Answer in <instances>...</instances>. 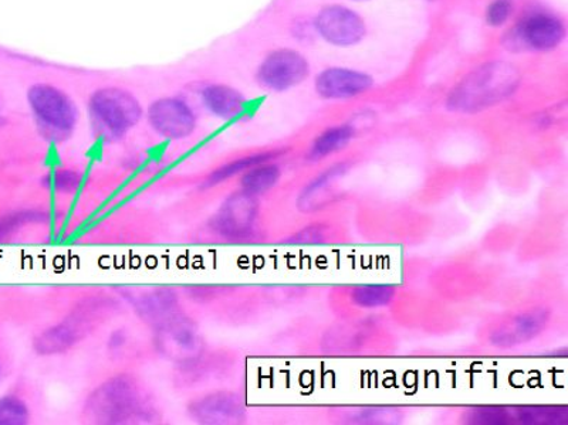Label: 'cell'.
I'll return each instance as SVG.
<instances>
[{"label": "cell", "instance_id": "obj_11", "mask_svg": "<svg viewBox=\"0 0 568 425\" xmlns=\"http://www.w3.org/2000/svg\"><path fill=\"white\" fill-rule=\"evenodd\" d=\"M259 216L258 198L239 190L222 203L212 218V230L225 240L245 241L254 237Z\"/></svg>", "mask_w": 568, "mask_h": 425}, {"label": "cell", "instance_id": "obj_12", "mask_svg": "<svg viewBox=\"0 0 568 425\" xmlns=\"http://www.w3.org/2000/svg\"><path fill=\"white\" fill-rule=\"evenodd\" d=\"M147 121L158 137L168 141H183L195 133L197 112L181 97H162L152 101L147 110Z\"/></svg>", "mask_w": 568, "mask_h": 425}, {"label": "cell", "instance_id": "obj_24", "mask_svg": "<svg viewBox=\"0 0 568 425\" xmlns=\"http://www.w3.org/2000/svg\"><path fill=\"white\" fill-rule=\"evenodd\" d=\"M515 12V0H491L483 16H485L486 26L497 30L509 25Z\"/></svg>", "mask_w": 568, "mask_h": 425}, {"label": "cell", "instance_id": "obj_16", "mask_svg": "<svg viewBox=\"0 0 568 425\" xmlns=\"http://www.w3.org/2000/svg\"><path fill=\"white\" fill-rule=\"evenodd\" d=\"M205 110L215 118L231 121L245 114L246 98L237 88L213 83L199 92Z\"/></svg>", "mask_w": 568, "mask_h": 425}, {"label": "cell", "instance_id": "obj_25", "mask_svg": "<svg viewBox=\"0 0 568 425\" xmlns=\"http://www.w3.org/2000/svg\"><path fill=\"white\" fill-rule=\"evenodd\" d=\"M465 422L473 424H505L514 423V409L506 408H477L469 411Z\"/></svg>", "mask_w": 568, "mask_h": 425}, {"label": "cell", "instance_id": "obj_7", "mask_svg": "<svg viewBox=\"0 0 568 425\" xmlns=\"http://www.w3.org/2000/svg\"><path fill=\"white\" fill-rule=\"evenodd\" d=\"M104 312L106 307H99L96 302L84 303L73 314L36 336V352L41 357H58L70 352L88 338V335L99 325Z\"/></svg>", "mask_w": 568, "mask_h": 425}, {"label": "cell", "instance_id": "obj_17", "mask_svg": "<svg viewBox=\"0 0 568 425\" xmlns=\"http://www.w3.org/2000/svg\"><path fill=\"white\" fill-rule=\"evenodd\" d=\"M358 129L353 123L330 125L321 130L318 137L311 141L306 152L307 163H320L325 159L337 155L344 149L350 147L357 138Z\"/></svg>", "mask_w": 568, "mask_h": 425}, {"label": "cell", "instance_id": "obj_23", "mask_svg": "<svg viewBox=\"0 0 568 425\" xmlns=\"http://www.w3.org/2000/svg\"><path fill=\"white\" fill-rule=\"evenodd\" d=\"M30 422V409L17 396L0 397V425H23Z\"/></svg>", "mask_w": 568, "mask_h": 425}, {"label": "cell", "instance_id": "obj_21", "mask_svg": "<svg viewBox=\"0 0 568 425\" xmlns=\"http://www.w3.org/2000/svg\"><path fill=\"white\" fill-rule=\"evenodd\" d=\"M348 171H350V163L339 162L334 163V165L321 172V174L316 176L314 179L306 186L305 190L301 191L299 198L300 208L307 210L310 205H313L318 196L319 198L324 196L325 191L332 188V185H334L339 177L346 175Z\"/></svg>", "mask_w": 568, "mask_h": 425}, {"label": "cell", "instance_id": "obj_4", "mask_svg": "<svg viewBox=\"0 0 568 425\" xmlns=\"http://www.w3.org/2000/svg\"><path fill=\"white\" fill-rule=\"evenodd\" d=\"M88 112L97 137L120 141L141 123L144 109L138 98L121 87L97 88L88 100Z\"/></svg>", "mask_w": 568, "mask_h": 425}, {"label": "cell", "instance_id": "obj_29", "mask_svg": "<svg viewBox=\"0 0 568 425\" xmlns=\"http://www.w3.org/2000/svg\"><path fill=\"white\" fill-rule=\"evenodd\" d=\"M4 123V116H3V105L2 101H0V125Z\"/></svg>", "mask_w": 568, "mask_h": 425}, {"label": "cell", "instance_id": "obj_28", "mask_svg": "<svg viewBox=\"0 0 568 425\" xmlns=\"http://www.w3.org/2000/svg\"><path fill=\"white\" fill-rule=\"evenodd\" d=\"M8 228H9L8 224L0 222V238H3L4 235H7Z\"/></svg>", "mask_w": 568, "mask_h": 425}, {"label": "cell", "instance_id": "obj_9", "mask_svg": "<svg viewBox=\"0 0 568 425\" xmlns=\"http://www.w3.org/2000/svg\"><path fill=\"white\" fill-rule=\"evenodd\" d=\"M309 59L300 50L279 48L269 51L256 68V83L264 91L287 92L301 86L310 77Z\"/></svg>", "mask_w": 568, "mask_h": 425}, {"label": "cell", "instance_id": "obj_31", "mask_svg": "<svg viewBox=\"0 0 568 425\" xmlns=\"http://www.w3.org/2000/svg\"><path fill=\"white\" fill-rule=\"evenodd\" d=\"M427 2L434 3V2H437V0H427Z\"/></svg>", "mask_w": 568, "mask_h": 425}, {"label": "cell", "instance_id": "obj_14", "mask_svg": "<svg viewBox=\"0 0 568 425\" xmlns=\"http://www.w3.org/2000/svg\"><path fill=\"white\" fill-rule=\"evenodd\" d=\"M188 417L199 424H235L244 422L246 409L242 396L230 390L211 391L186 405Z\"/></svg>", "mask_w": 568, "mask_h": 425}, {"label": "cell", "instance_id": "obj_19", "mask_svg": "<svg viewBox=\"0 0 568 425\" xmlns=\"http://www.w3.org/2000/svg\"><path fill=\"white\" fill-rule=\"evenodd\" d=\"M284 153H286V149H269V151L254 152L245 157L236 158L234 161L223 163L213 174L209 175L207 185H221L223 182L232 179V177L245 174L246 171L259 165V163L277 161Z\"/></svg>", "mask_w": 568, "mask_h": 425}, {"label": "cell", "instance_id": "obj_13", "mask_svg": "<svg viewBox=\"0 0 568 425\" xmlns=\"http://www.w3.org/2000/svg\"><path fill=\"white\" fill-rule=\"evenodd\" d=\"M375 87L372 74L346 65H330L314 77V91L324 101H348L368 95Z\"/></svg>", "mask_w": 568, "mask_h": 425}, {"label": "cell", "instance_id": "obj_18", "mask_svg": "<svg viewBox=\"0 0 568 425\" xmlns=\"http://www.w3.org/2000/svg\"><path fill=\"white\" fill-rule=\"evenodd\" d=\"M344 297L354 311H374L391 305L397 297V288L391 285H357L347 288Z\"/></svg>", "mask_w": 568, "mask_h": 425}, {"label": "cell", "instance_id": "obj_5", "mask_svg": "<svg viewBox=\"0 0 568 425\" xmlns=\"http://www.w3.org/2000/svg\"><path fill=\"white\" fill-rule=\"evenodd\" d=\"M27 104L41 135L51 142L66 141L78 125V109L62 88L49 83H36L27 90Z\"/></svg>", "mask_w": 568, "mask_h": 425}, {"label": "cell", "instance_id": "obj_22", "mask_svg": "<svg viewBox=\"0 0 568 425\" xmlns=\"http://www.w3.org/2000/svg\"><path fill=\"white\" fill-rule=\"evenodd\" d=\"M402 418V411L390 408H353L337 415L339 422L347 424L399 423Z\"/></svg>", "mask_w": 568, "mask_h": 425}, {"label": "cell", "instance_id": "obj_27", "mask_svg": "<svg viewBox=\"0 0 568 425\" xmlns=\"http://www.w3.org/2000/svg\"><path fill=\"white\" fill-rule=\"evenodd\" d=\"M329 237V233L325 232L324 226H313V227H307L305 230H301L300 233H297V235L293 238H295L296 242H319L321 240H324V238Z\"/></svg>", "mask_w": 568, "mask_h": 425}, {"label": "cell", "instance_id": "obj_2", "mask_svg": "<svg viewBox=\"0 0 568 425\" xmlns=\"http://www.w3.org/2000/svg\"><path fill=\"white\" fill-rule=\"evenodd\" d=\"M521 73L505 60H492L459 79L446 96V110L454 114L474 115L510 100L518 92Z\"/></svg>", "mask_w": 568, "mask_h": 425}, {"label": "cell", "instance_id": "obj_1", "mask_svg": "<svg viewBox=\"0 0 568 425\" xmlns=\"http://www.w3.org/2000/svg\"><path fill=\"white\" fill-rule=\"evenodd\" d=\"M82 411L83 418L95 424H147L160 418L152 395L129 373L100 383L87 396Z\"/></svg>", "mask_w": 568, "mask_h": 425}, {"label": "cell", "instance_id": "obj_6", "mask_svg": "<svg viewBox=\"0 0 568 425\" xmlns=\"http://www.w3.org/2000/svg\"><path fill=\"white\" fill-rule=\"evenodd\" d=\"M553 311L544 303L519 307L496 317L483 329V342L493 349L510 350L532 343L551 326Z\"/></svg>", "mask_w": 568, "mask_h": 425}, {"label": "cell", "instance_id": "obj_26", "mask_svg": "<svg viewBox=\"0 0 568 425\" xmlns=\"http://www.w3.org/2000/svg\"><path fill=\"white\" fill-rule=\"evenodd\" d=\"M291 33L295 40L299 43H313L318 36H316L313 18L307 16H297L291 23Z\"/></svg>", "mask_w": 568, "mask_h": 425}, {"label": "cell", "instance_id": "obj_10", "mask_svg": "<svg viewBox=\"0 0 568 425\" xmlns=\"http://www.w3.org/2000/svg\"><path fill=\"white\" fill-rule=\"evenodd\" d=\"M151 329L158 353L172 362L189 361L205 350V340L198 325L184 311L168 317Z\"/></svg>", "mask_w": 568, "mask_h": 425}, {"label": "cell", "instance_id": "obj_30", "mask_svg": "<svg viewBox=\"0 0 568 425\" xmlns=\"http://www.w3.org/2000/svg\"><path fill=\"white\" fill-rule=\"evenodd\" d=\"M346 2L350 3H370L372 0H346Z\"/></svg>", "mask_w": 568, "mask_h": 425}, {"label": "cell", "instance_id": "obj_8", "mask_svg": "<svg viewBox=\"0 0 568 425\" xmlns=\"http://www.w3.org/2000/svg\"><path fill=\"white\" fill-rule=\"evenodd\" d=\"M316 36L335 49H353L367 39L368 25L365 16L350 4L328 3L316 13Z\"/></svg>", "mask_w": 568, "mask_h": 425}, {"label": "cell", "instance_id": "obj_3", "mask_svg": "<svg viewBox=\"0 0 568 425\" xmlns=\"http://www.w3.org/2000/svg\"><path fill=\"white\" fill-rule=\"evenodd\" d=\"M567 39L566 18L546 7L533 4L520 13L502 37V45L510 53H553Z\"/></svg>", "mask_w": 568, "mask_h": 425}, {"label": "cell", "instance_id": "obj_15", "mask_svg": "<svg viewBox=\"0 0 568 425\" xmlns=\"http://www.w3.org/2000/svg\"><path fill=\"white\" fill-rule=\"evenodd\" d=\"M127 298L135 314L151 328L183 312L178 297L170 288H135L127 293Z\"/></svg>", "mask_w": 568, "mask_h": 425}, {"label": "cell", "instance_id": "obj_20", "mask_svg": "<svg viewBox=\"0 0 568 425\" xmlns=\"http://www.w3.org/2000/svg\"><path fill=\"white\" fill-rule=\"evenodd\" d=\"M282 177V167L276 161L259 163L240 175L239 186L245 193L259 198L272 190Z\"/></svg>", "mask_w": 568, "mask_h": 425}]
</instances>
